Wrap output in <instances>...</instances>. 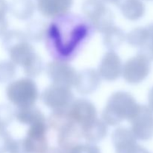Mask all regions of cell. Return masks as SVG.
I'll use <instances>...</instances> for the list:
<instances>
[{"label": "cell", "mask_w": 153, "mask_h": 153, "mask_svg": "<svg viewBox=\"0 0 153 153\" xmlns=\"http://www.w3.org/2000/svg\"><path fill=\"white\" fill-rule=\"evenodd\" d=\"M102 1H104L105 3H108V4H117L118 1L120 0H102Z\"/></svg>", "instance_id": "29"}, {"label": "cell", "mask_w": 153, "mask_h": 153, "mask_svg": "<svg viewBox=\"0 0 153 153\" xmlns=\"http://www.w3.org/2000/svg\"><path fill=\"white\" fill-rule=\"evenodd\" d=\"M46 74L52 84L71 88L76 83L78 72L70 64L55 60L46 65Z\"/></svg>", "instance_id": "8"}, {"label": "cell", "mask_w": 153, "mask_h": 153, "mask_svg": "<svg viewBox=\"0 0 153 153\" xmlns=\"http://www.w3.org/2000/svg\"><path fill=\"white\" fill-rule=\"evenodd\" d=\"M146 1H153V0H146Z\"/></svg>", "instance_id": "30"}, {"label": "cell", "mask_w": 153, "mask_h": 153, "mask_svg": "<svg viewBox=\"0 0 153 153\" xmlns=\"http://www.w3.org/2000/svg\"><path fill=\"white\" fill-rule=\"evenodd\" d=\"M45 118L44 114L34 105L16 108L15 110V119L23 125L29 126Z\"/></svg>", "instance_id": "18"}, {"label": "cell", "mask_w": 153, "mask_h": 153, "mask_svg": "<svg viewBox=\"0 0 153 153\" xmlns=\"http://www.w3.org/2000/svg\"><path fill=\"white\" fill-rule=\"evenodd\" d=\"M16 75V65L12 61L0 62V82L11 80Z\"/></svg>", "instance_id": "23"}, {"label": "cell", "mask_w": 153, "mask_h": 153, "mask_svg": "<svg viewBox=\"0 0 153 153\" xmlns=\"http://www.w3.org/2000/svg\"><path fill=\"white\" fill-rule=\"evenodd\" d=\"M40 100L52 111L67 110L74 100V95L70 88L52 84L41 93Z\"/></svg>", "instance_id": "5"}, {"label": "cell", "mask_w": 153, "mask_h": 153, "mask_svg": "<svg viewBox=\"0 0 153 153\" xmlns=\"http://www.w3.org/2000/svg\"><path fill=\"white\" fill-rule=\"evenodd\" d=\"M36 7L33 0H12L9 10L16 19L27 20L32 17Z\"/></svg>", "instance_id": "17"}, {"label": "cell", "mask_w": 153, "mask_h": 153, "mask_svg": "<svg viewBox=\"0 0 153 153\" xmlns=\"http://www.w3.org/2000/svg\"><path fill=\"white\" fill-rule=\"evenodd\" d=\"M150 69V61L144 55L138 53L127 60L123 65L122 76L128 84L137 85L146 79Z\"/></svg>", "instance_id": "7"}, {"label": "cell", "mask_w": 153, "mask_h": 153, "mask_svg": "<svg viewBox=\"0 0 153 153\" xmlns=\"http://www.w3.org/2000/svg\"><path fill=\"white\" fill-rule=\"evenodd\" d=\"M103 34V44L108 51H115L120 47L126 40V35L120 28L116 25H113Z\"/></svg>", "instance_id": "19"}, {"label": "cell", "mask_w": 153, "mask_h": 153, "mask_svg": "<svg viewBox=\"0 0 153 153\" xmlns=\"http://www.w3.org/2000/svg\"><path fill=\"white\" fill-rule=\"evenodd\" d=\"M148 102H149V108L153 111V87L149 91V95H148Z\"/></svg>", "instance_id": "28"}, {"label": "cell", "mask_w": 153, "mask_h": 153, "mask_svg": "<svg viewBox=\"0 0 153 153\" xmlns=\"http://www.w3.org/2000/svg\"><path fill=\"white\" fill-rule=\"evenodd\" d=\"M101 83V77L98 71L94 69H87L78 73L74 87L81 94L88 95L95 92Z\"/></svg>", "instance_id": "14"}, {"label": "cell", "mask_w": 153, "mask_h": 153, "mask_svg": "<svg viewBox=\"0 0 153 153\" xmlns=\"http://www.w3.org/2000/svg\"><path fill=\"white\" fill-rule=\"evenodd\" d=\"M82 138L80 126L73 120L58 131V143L59 148L67 153L73 146L80 143V140Z\"/></svg>", "instance_id": "13"}, {"label": "cell", "mask_w": 153, "mask_h": 153, "mask_svg": "<svg viewBox=\"0 0 153 153\" xmlns=\"http://www.w3.org/2000/svg\"><path fill=\"white\" fill-rule=\"evenodd\" d=\"M10 61L23 68L24 73L29 78L37 77L43 69V61L35 52L28 40H22L7 49Z\"/></svg>", "instance_id": "2"}, {"label": "cell", "mask_w": 153, "mask_h": 153, "mask_svg": "<svg viewBox=\"0 0 153 153\" xmlns=\"http://www.w3.org/2000/svg\"><path fill=\"white\" fill-rule=\"evenodd\" d=\"M8 153H28L23 138L12 140Z\"/></svg>", "instance_id": "26"}, {"label": "cell", "mask_w": 153, "mask_h": 153, "mask_svg": "<svg viewBox=\"0 0 153 153\" xmlns=\"http://www.w3.org/2000/svg\"><path fill=\"white\" fill-rule=\"evenodd\" d=\"M6 96L9 102L16 108L33 106L39 97L38 88L31 78H22L7 85Z\"/></svg>", "instance_id": "3"}, {"label": "cell", "mask_w": 153, "mask_h": 153, "mask_svg": "<svg viewBox=\"0 0 153 153\" xmlns=\"http://www.w3.org/2000/svg\"><path fill=\"white\" fill-rule=\"evenodd\" d=\"M146 29L148 31V34H149V40L148 42L153 45V23L149 24L147 27H146Z\"/></svg>", "instance_id": "27"}, {"label": "cell", "mask_w": 153, "mask_h": 153, "mask_svg": "<svg viewBox=\"0 0 153 153\" xmlns=\"http://www.w3.org/2000/svg\"><path fill=\"white\" fill-rule=\"evenodd\" d=\"M82 137L88 143H97L104 140L108 134V125L102 119L95 120L81 128Z\"/></svg>", "instance_id": "15"}, {"label": "cell", "mask_w": 153, "mask_h": 153, "mask_svg": "<svg viewBox=\"0 0 153 153\" xmlns=\"http://www.w3.org/2000/svg\"><path fill=\"white\" fill-rule=\"evenodd\" d=\"M126 19L136 21L143 17L146 7L142 0H120L117 4Z\"/></svg>", "instance_id": "16"}, {"label": "cell", "mask_w": 153, "mask_h": 153, "mask_svg": "<svg viewBox=\"0 0 153 153\" xmlns=\"http://www.w3.org/2000/svg\"><path fill=\"white\" fill-rule=\"evenodd\" d=\"M149 40V34L146 27L135 28L126 35L127 43L134 47H141Z\"/></svg>", "instance_id": "21"}, {"label": "cell", "mask_w": 153, "mask_h": 153, "mask_svg": "<svg viewBox=\"0 0 153 153\" xmlns=\"http://www.w3.org/2000/svg\"><path fill=\"white\" fill-rule=\"evenodd\" d=\"M47 25L42 20H34L30 22L27 26L26 34L28 40L39 42L43 39L47 32Z\"/></svg>", "instance_id": "20"}, {"label": "cell", "mask_w": 153, "mask_h": 153, "mask_svg": "<svg viewBox=\"0 0 153 153\" xmlns=\"http://www.w3.org/2000/svg\"><path fill=\"white\" fill-rule=\"evenodd\" d=\"M15 118V110L7 105H0V130H5Z\"/></svg>", "instance_id": "22"}, {"label": "cell", "mask_w": 153, "mask_h": 153, "mask_svg": "<svg viewBox=\"0 0 153 153\" xmlns=\"http://www.w3.org/2000/svg\"><path fill=\"white\" fill-rule=\"evenodd\" d=\"M13 140V138L6 129L0 130V153L8 152L10 143Z\"/></svg>", "instance_id": "25"}, {"label": "cell", "mask_w": 153, "mask_h": 153, "mask_svg": "<svg viewBox=\"0 0 153 153\" xmlns=\"http://www.w3.org/2000/svg\"><path fill=\"white\" fill-rule=\"evenodd\" d=\"M123 65L120 57L114 51H108L102 58L97 71L101 79L114 82L122 76Z\"/></svg>", "instance_id": "11"}, {"label": "cell", "mask_w": 153, "mask_h": 153, "mask_svg": "<svg viewBox=\"0 0 153 153\" xmlns=\"http://www.w3.org/2000/svg\"><path fill=\"white\" fill-rule=\"evenodd\" d=\"M139 107L135 99L126 91H117L111 95L102 112V120L111 126L123 120H129Z\"/></svg>", "instance_id": "1"}, {"label": "cell", "mask_w": 153, "mask_h": 153, "mask_svg": "<svg viewBox=\"0 0 153 153\" xmlns=\"http://www.w3.org/2000/svg\"><path fill=\"white\" fill-rule=\"evenodd\" d=\"M82 10L94 28L100 33H105L114 25V15L102 0H85Z\"/></svg>", "instance_id": "4"}, {"label": "cell", "mask_w": 153, "mask_h": 153, "mask_svg": "<svg viewBox=\"0 0 153 153\" xmlns=\"http://www.w3.org/2000/svg\"><path fill=\"white\" fill-rule=\"evenodd\" d=\"M131 131L137 140H149L153 137V111L149 106L139 105L137 111L128 120Z\"/></svg>", "instance_id": "6"}, {"label": "cell", "mask_w": 153, "mask_h": 153, "mask_svg": "<svg viewBox=\"0 0 153 153\" xmlns=\"http://www.w3.org/2000/svg\"><path fill=\"white\" fill-rule=\"evenodd\" d=\"M111 140L116 153H149L137 143V138L130 128H117L112 133Z\"/></svg>", "instance_id": "9"}, {"label": "cell", "mask_w": 153, "mask_h": 153, "mask_svg": "<svg viewBox=\"0 0 153 153\" xmlns=\"http://www.w3.org/2000/svg\"><path fill=\"white\" fill-rule=\"evenodd\" d=\"M73 4V0H37V8L46 18H59L67 14Z\"/></svg>", "instance_id": "12"}, {"label": "cell", "mask_w": 153, "mask_h": 153, "mask_svg": "<svg viewBox=\"0 0 153 153\" xmlns=\"http://www.w3.org/2000/svg\"><path fill=\"white\" fill-rule=\"evenodd\" d=\"M68 114L72 120L79 126L80 128L85 126L98 118L95 105L85 99L73 100L68 108Z\"/></svg>", "instance_id": "10"}, {"label": "cell", "mask_w": 153, "mask_h": 153, "mask_svg": "<svg viewBox=\"0 0 153 153\" xmlns=\"http://www.w3.org/2000/svg\"><path fill=\"white\" fill-rule=\"evenodd\" d=\"M67 153H101L100 147L96 143H80L70 149Z\"/></svg>", "instance_id": "24"}]
</instances>
